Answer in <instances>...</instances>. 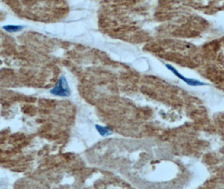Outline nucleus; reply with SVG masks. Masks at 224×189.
I'll list each match as a JSON object with an SVG mask.
<instances>
[{
    "mask_svg": "<svg viewBox=\"0 0 224 189\" xmlns=\"http://www.w3.org/2000/svg\"><path fill=\"white\" fill-rule=\"evenodd\" d=\"M95 128L97 129V131L99 132V134L102 136H107V135H111L112 130L108 127H104V126H101V125H96Z\"/></svg>",
    "mask_w": 224,
    "mask_h": 189,
    "instance_id": "obj_3",
    "label": "nucleus"
},
{
    "mask_svg": "<svg viewBox=\"0 0 224 189\" xmlns=\"http://www.w3.org/2000/svg\"><path fill=\"white\" fill-rule=\"evenodd\" d=\"M50 93L53 95L60 97H68L70 95L71 93L70 88L68 86V82H67V79L65 78V76H61L59 80L57 81L56 84L54 86V88H52L50 90Z\"/></svg>",
    "mask_w": 224,
    "mask_h": 189,
    "instance_id": "obj_1",
    "label": "nucleus"
},
{
    "mask_svg": "<svg viewBox=\"0 0 224 189\" xmlns=\"http://www.w3.org/2000/svg\"><path fill=\"white\" fill-rule=\"evenodd\" d=\"M24 29V26L22 25H5L4 26V29L6 30L7 32L14 33V32H19L20 30H22Z\"/></svg>",
    "mask_w": 224,
    "mask_h": 189,
    "instance_id": "obj_4",
    "label": "nucleus"
},
{
    "mask_svg": "<svg viewBox=\"0 0 224 189\" xmlns=\"http://www.w3.org/2000/svg\"><path fill=\"white\" fill-rule=\"evenodd\" d=\"M166 67L168 69V70H170L171 72H172L176 76H178L180 79L181 80H183L185 82V83H187L190 86H192V87H199V86H204L206 85L204 82H201L200 81L196 80V79H192V78H187V77H185L182 74H180L177 70H176L174 67H173L172 66H170V65L166 64Z\"/></svg>",
    "mask_w": 224,
    "mask_h": 189,
    "instance_id": "obj_2",
    "label": "nucleus"
}]
</instances>
